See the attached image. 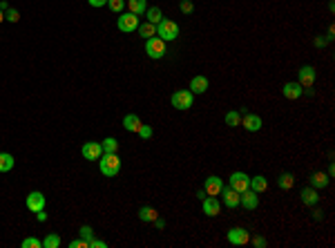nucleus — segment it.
<instances>
[{
  "label": "nucleus",
  "instance_id": "nucleus-1",
  "mask_svg": "<svg viewBox=\"0 0 335 248\" xmlns=\"http://www.w3.org/2000/svg\"><path fill=\"white\" fill-rule=\"evenodd\" d=\"M98 170L103 177H117L121 172V159L117 152H103L98 159Z\"/></svg>",
  "mask_w": 335,
  "mask_h": 248
},
{
  "label": "nucleus",
  "instance_id": "nucleus-2",
  "mask_svg": "<svg viewBox=\"0 0 335 248\" xmlns=\"http://www.w3.org/2000/svg\"><path fill=\"white\" fill-rule=\"evenodd\" d=\"M156 36H159L161 40H165V43H170V40L179 38V25L170 18H163L156 25Z\"/></svg>",
  "mask_w": 335,
  "mask_h": 248
},
{
  "label": "nucleus",
  "instance_id": "nucleus-3",
  "mask_svg": "<svg viewBox=\"0 0 335 248\" xmlns=\"http://www.w3.org/2000/svg\"><path fill=\"white\" fill-rule=\"evenodd\" d=\"M172 107H177V110H181V112H185V110H190L194 103V94L190 92V90H179V92L172 94L170 98Z\"/></svg>",
  "mask_w": 335,
  "mask_h": 248
},
{
  "label": "nucleus",
  "instance_id": "nucleus-4",
  "mask_svg": "<svg viewBox=\"0 0 335 248\" xmlns=\"http://www.w3.org/2000/svg\"><path fill=\"white\" fill-rule=\"evenodd\" d=\"M139 16L136 14H130V11H125V14H119V18H117V27H119V31H123V34H130V31H136V27H139Z\"/></svg>",
  "mask_w": 335,
  "mask_h": 248
},
{
  "label": "nucleus",
  "instance_id": "nucleus-5",
  "mask_svg": "<svg viewBox=\"0 0 335 248\" xmlns=\"http://www.w3.org/2000/svg\"><path fill=\"white\" fill-rule=\"evenodd\" d=\"M146 54L150 59L159 61L165 56V40H161L159 36H152V38L146 40Z\"/></svg>",
  "mask_w": 335,
  "mask_h": 248
},
{
  "label": "nucleus",
  "instance_id": "nucleus-6",
  "mask_svg": "<svg viewBox=\"0 0 335 248\" xmlns=\"http://www.w3.org/2000/svg\"><path fill=\"white\" fill-rule=\"evenodd\" d=\"M228 186L233 190H237L239 195H242L244 190L250 188V177H248L246 172H233V175L228 177Z\"/></svg>",
  "mask_w": 335,
  "mask_h": 248
},
{
  "label": "nucleus",
  "instance_id": "nucleus-7",
  "mask_svg": "<svg viewBox=\"0 0 335 248\" xmlns=\"http://www.w3.org/2000/svg\"><path fill=\"white\" fill-rule=\"evenodd\" d=\"M81 155L83 159H88V161H98L103 155V146L98 141H88V143H83Z\"/></svg>",
  "mask_w": 335,
  "mask_h": 248
},
{
  "label": "nucleus",
  "instance_id": "nucleus-8",
  "mask_svg": "<svg viewBox=\"0 0 335 248\" xmlns=\"http://www.w3.org/2000/svg\"><path fill=\"white\" fill-rule=\"evenodd\" d=\"M219 197H221L223 206H226V208H230V210L239 206V192H237V190H233L230 186H223L221 192H219Z\"/></svg>",
  "mask_w": 335,
  "mask_h": 248
},
{
  "label": "nucleus",
  "instance_id": "nucleus-9",
  "mask_svg": "<svg viewBox=\"0 0 335 248\" xmlns=\"http://www.w3.org/2000/svg\"><path fill=\"white\" fill-rule=\"evenodd\" d=\"M228 242L233 244V246H246L248 242H250V233H248L246 228H230L228 230Z\"/></svg>",
  "mask_w": 335,
  "mask_h": 248
},
{
  "label": "nucleus",
  "instance_id": "nucleus-10",
  "mask_svg": "<svg viewBox=\"0 0 335 248\" xmlns=\"http://www.w3.org/2000/svg\"><path fill=\"white\" fill-rule=\"evenodd\" d=\"M25 206H27V210H30V213H38V210L45 208V195H43V192H38V190H34V192H30V195H27Z\"/></svg>",
  "mask_w": 335,
  "mask_h": 248
},
{
  "label": "nucleus",
  "instance_id": "nucleus-11",
  "mask_svg": "<svg viewBox=\"0 0 335 248\" xmlns=\"http://www.w3.org/2000/svg\"><path fill=\"white\" fill-rule=\"evenodd\" d=\"M315 78H317V72H315L313 65H302L300 67V81H297L302 88H313Z\"/></svg>",
  "mask_w": 335,
  "mask_h": 248
},
{
  "label": "nucleus",
  "instance_id": "nucleus-12",
  "mask_svg": "<svg viewBox=\"0 0 335 248\" xmlns=\"http://www.w3.org/2000/svg\"><path fill=\"white\" fill-rule=\"evenodd\" d=\"M242 125L246 127L248 132H259L264 125L262 117L259 114H250V112H242Z\"/></svg>",
  "mask_w": 335,
  "mask_h": 248
},
{
  "label": "nucleus",
  "instance_id": "nucleus-13",
  "mask_svg": "<svg viewBox=\"0 0 335 248\" xmlns=\"http://www.w3.org/2000/svg\"><path fill=\"white\" fill-rule=\"evenodd\" d=\"M221 188H223V179L221 177H217V175H210L208 179L204 181V192L206 195H210V197H219Z\"/></svg>",
  "mask_w": 335,
  "mask_h": 248
},
{
  "label": "nucleus",
  "instance_id": "nucleus-14",
  "mask_svg": "<svg viewBox=\"0 0 335 248\" xmlns=\"http://www.w3.org/2000/svg\"><path fill=\"white\" fill-rule=\"evenodd\" d=\"M201 210H204L206 217H217L219 210H221V204H219L217 197H210L206 195L204 199H201Z\"/></svg>",
  "mask_w": 335,
  "mask_h": 248
},
{
  "label": "nucleus",
  "instance_id": "nucleus-15",
  "mask_svg": "<svg viewBox=\"0 0 335 248\" xmlns=\"http://www.w3.org/2000/svg\"><path fill=\"white\" fill-rule=\"evenodd\" d=\"M239 206H244L246 210H255L259 206V195L255 192V190H244L242 195H239Z\"/></svg>",
  "mask_w": 335,
  "mask_h": 248
},
{
  "label": "nucleus",
  "instance_id": "nucleus-16",
  "mask_svg": "<svg viewBox=\"0 0 335 248\" xmlns=\"http://www.w3.org/2000/svg\"><path fill=\"white\" fill-rule=\"evenodd\" d=\"M282 94H284V98H288V101H297V98L304 94V88H302L300 83H286L282 88Z\"/></svg>",
  "mask_w": 335,
  "mask_h": 248
},
{
  "label": "nucleus",
  "instance_id": "nucleus-17",
  "mask_svg": "<svg viewBox=\"0 0 335 248\" xmlns=\"http://www.w3.org/2000/svg\"><path fill=\"white\" fill-rule=\"evenodd\" d=\"M208 88H210V83H208V78L206 76H192L190 78V92L192 94H206L208 92Z\"/></svg>",
  "mask_w": 335,
  "mask_h": 248
},
{
  "label": "nucleus",
  "instance_id": "nucleus-18",
  "mask_svg": "<svg viewBox=\"0 0 335 248\" xmlns=\"http://www.w3.org/2000/svg\"><path fill=\"white\" fill-rule=\"evenodd\" d=\"M300 199H302V204H304V206H311V208L320 204V195H317V190L311 188V186L302 190V192H300Z\"/></svg>",
  "mask_w": 335,
  "mask_h": 248
},
{
  "label": "nucleus",
  "instance_id": "nucleus-19",
  "mask_svg": "<svg viewBox=\"0 0 335 248\" xmlns=\"http://www.w3.org/2000/svg\"><path fill=\"white\" fill-rule=\"evenodd\" d=\"M125 5H127L130 14L141 16V14H146V9H148V0H125Z\"/></svg>",
  "mask_w": 335,
  "mask_h": 248
},
{
  "label": "nucleus",
  "instance_id": "nucleus-20",
  "mask_svg": "<svg viewBox=\"0 0 335 248\" xmlns=\"http://www.w3.org/2000/svg\"><path fill=\"white\" fill-rule=\"evenodd\" d=\"M266 188H268V179L264 175L250 177V190H255L257 195H262V192H266Z\"/></svg>",
  "mask_w": 335,
  "mask_h": 248
},
{
  "label": "nucleus",
  "instance_id": "nucleus-21",
  "mask_svg": "<svg viewBox=\"0 0 335 248\" xmlns=\"http://www.w3.org/2000/svg\"><path fill=\"white\" fill-rule=\"evenodd\" d=\"M331 184L329 175H324V172H313L311 175V188L320 190V188H326V186Z\"/></svg>",
  "mask_w": 335,
  "mask_h": 248
},
{
  "label": "nucleus",
  "instance_id": "nucleus-22",
  "mask_svg": "<svg viewBox=\"0 0 335 248\" xmlns=\"http://www.w3.org/2000/svg\"><path fill=\"white\" fill-rule=\"evenodd\" d=\"M156 217H159V213H156L152 206H141V208H139V219L146 221V224H152Z\"/></svg>",
  "mask_w": 335,
  "mask_h": 248
},
{
  "label": "nucleus",
  "instance_id": "nucleus-23",
  "mask_svg": "<svg viewBox=\"0 0 335 248\" xmlns=\"http://www.w3.org/2000/svg\"><path fill=\"white\" fill-rule=\"evenodd\" d=\"M136 31H139V36H141V38H152V36H156V25H152V23H143V25H139V27H136Z\"/></svg>",
  "mask_w": 335,
  "mask_h": 248
},
{
  "label": "nucleus",
  "instance_id": "nucleus-24",
  "mask_svg": "<svg viewBox=\"0 0 335 248\" xmlns=\"http://www.w3.org/2000/svg\"><path fill=\"white\" fill-rule=\"evenodd\" d=\"M139 125H141V119L136 117V114H125V117H123V127H125L127 132H136Z\"/></svg>",
  "mask_w": 335,
  "mask_h": 248
},
{
  "label": "nucleus",
  "instance_id": "nucleus-25",
  "mask_svg": "<svg viewBox=\"0 0 335 248\" xmlns=\"http://www.w3.org/2000/svg\"><path fill=\"white\" fill-rule=\"evenodd\" d=\"M146 20L152 25H159L163 20V14H161V7H148L146 9Z\"/></svg>",
  "mask_w": 335,
  "mask_h": 248
},
{
  "label": "nucleus",
  "instance_id": "nucleus-26",
  "mask_svg": "<svg viewBox=\"0 0 335 248\" xmlns=\"http://www.w3.org/2000/svg\"><path fill=\"white\" fill-rule=\"evenodd\" d=\"M14 156L9 155V152H0V172H9L14 170Z\"/></svg>",
  "mask_w": 335,
  "mask_h": 248
},
{
  "label": "nucleus",
  "instance_id": "nucleus-27",
  "mask_svg": "<svg viewBox=\"0 0 335 248\" xmlns=\"http://www.w3.org/2000/svg\"><path fill=\"white\" fill-rule=\"evenodd\" d=\"M277 186H279L282 190H291L293 186H295V177H293L291 172H282L279 179H277Z\"/></svg>",
  "mask_w": 335,
  "mask_h": 248
},
{
  "label": "nucleus",
  "instance_id": "nucleus-28",
  "mask_svg": "<svg viewBox=\"0 0 335 248\" xmlns=\"http://www.w3.org/2000/svg\"><path fill=\"white\" fill-rule=\"evenodd\" d=\"M226 125L228 127H237V125H242V112H237V110H230L228 114H226Z\"/></svg>",
  "mask_w": 335,
  "mask_h": 248
},
{
  "label": "nucleus",
  "instance_id": "nucleus-29",
  "mask_svg": "<svg viewBox=\"0 0 335 248\" xmlns=\"http://www.w3.org/2000/svg\"><path fill=\"white\" fill-rule=\"evenodd\" d=\"M101 146H103V152H117V150H119V141L114 139V136H107V139H103Z\"/></svg>",
  "mask_w": 335,
  "mask_h": 248
},
{
  "label": "nucleus",
  "instance_id": "nucleus-30",
  "mask_svg": "<svg viewBox=\"0 0 335 248\" xmlns=\"http://www.w3.org/2000/svg\"><path fill=\"white\" fill-rule=\"evenodd\" d=\"M59 246H61V237L56 233H49L43 239V248H59Z\"/></svg>",
  "mask_w": 335,
  "mask_h": 248
},
{
  "label": "nucleus",
  "instance_id": "nucleus-31",
  "mask_svg": "<svg viewBox=\"0 0 335 248\" xmlns=\"http://www.w3.org/2000/svg\"><path fill=\"white\" fill-rule=\"evenodd\" d=\"M78 237L81 239H85V242H92L94 239V230H92V226H81V228H78Z\"/></svg>",
  "mask_w": 335,
  "mask_h": 248
},
{
  "label": "nucleus",
  "instance_id": "nucleus-32",
  "mask_svg": "<svg viewBox=\"0 0 335 248\" xmlns=\"http://www.w3.org/2000/svg\"><path fill=\"white\" fill-rule=\"evenodd\" d=\"M107 7H110L114 14H121L125 9V0H107Z\"/></svg>",
  "mask_w": 335,
  "mask_h": 248
},
{
  "label": "nucleus",
  "instance_id": "nucleus-33",
  "mask_svg": "<svg viewBox=\"0 0 335 248\" xmlns=\"http://www.w3.org/2000/svg\"><path fill=\"white\" fill-rule=\"evenodd\" d=\"M20 246H23V248H43V242H40V239H36V237H25Z\"/></svg>",
  "mask_w": 335,
  "mask_h": 248
},
{
  "label": "nucleus",
  "instance_id": "nucleus-34",
  "mask_svg": "<svg viewBox=\"0 0 335 248\" xmlns=\"http://www.w3.org/2000/svg\"><path fill=\"white\" fill-rule=\"evenodd\" d=\"M136 134L141 136V139H152V134H154V130H152V125H139V130H136Z\"/></svg>",
  "mask_w": 335,
  "mask_h": 248
},
{
  "label": "nucleus",
  "instance_id": "nucleus-35",
  "mask_svg": "<svg viewBox=\"0 0 335 248\" xmlns=\"http://www.w3.org/2000/svg\"><path fill=\"white\" fill-rule=\"evenodd\" d=\"M5 20H9V23H18V20H20L18 9H11V7H9V9L5 11Z\"/></svg>",
  "mask_w": 335,
  "mask_h": 248
},
{
  "label": "nucleus",
  "instance_id": "nucleus-36",
  "mask_svg": "<svg viewBox=\"0 0 335 248\" xmlns=\"http://www.w3.org/2000/svg\"><path fill=\"white\" fill-rule=\"evenodd\" d=\"M67 246H69V248H90V244L85 242V239L78 237V239H72V242H69Z\"/></svg>",
  "mask_w": 335,
  "mask_h": 248
},
{
  "label": "nucleus",
  "instance_id": "nucleus-37",
  "mask_svg": "<svg viewBox=\"0 0 335 248\" xmlns=\"http://www.w3.org/2000/svg\"><path fill=\"white\" fill-rule=\"evenodd\" d=\"M250 242H253V246H257V248H266V246H268V242L262 237V235H255V237H250Z\"/></svg>",
  "mask_w": 335,
  "mask_h": 248
},
{
  "label": "nucleus",
  "instance_id": "nucleus-38",
  "mask_svg": "<svg viewBox=\"0 0 335 248\" xmlns=\"http://www.w3.org/2000/svg\"><path fill=\"white\" fill-rule=\"evenodd\" d=\"M192 9H194V5L190 0H181V11H183V14H192Z\"/></svg>",
  "mask_w": 335,
  "mask_h": 248
},
{
  "label": "nucleus",
  "instance_id": "nucleus-39",
  "mask_svg": "<svg viewBox=\"0 0 335 248\" xmlns=\"http://www.w3.org/2000/svg\"><path fill=\"white\" fill-rule=\"evenodd\" d=\"M107 246V242H103V239H92L90 242V248H105Z\"/></svg>",
  "mask_w": 335,
  "mask_h": 248
},
{
  "label": "nucleus",
  "instance_id": "nucleus-40",
  "mask_svg": "<svg viewBox=\"0 0 335 248\" xmlns=\"http://www.w3.org/2000/svg\"><path fill=\"white\" fill-rule=\"evenodd\" d=\"M90 7H94V9H98V7H105L107 5V0H88Z\"/></svg>",
  "mask_w": 335,
  "mask_h": 248
},
{
  "label": "nucleus",
  "instance_id": "nucleus-41",
  "mask_svg": "<svg viewBox=\"0 0 335 248\" xmlns=\"http://www.w3.org/2000/svg\"><path fill=\"white\" fill-rule=\"evenodd\" d=\"M311 215H313V219H315V221H320V219H324V210H320V208H315Z\"/></svg>",
  "mask_w": 335,
  "mask_h": 248
},
{
  "label": "nucleus",
  "instance_id": "nucleus-42",
  "mask_svg": "<svg viewBox=\"0 0 335 248\" xmlns=\"http://www.w3.org/2000/svg\"><path fill=\"white\" fill-rule=\"evenodd\" d=\"M34 215H36V219H38L40 224H43V221H47V213H45V208L38 210V213H34Z\"/></svg>",
  "mask_w": 335,
  "mask_h": 248
},
{
  "label": "nucleus",
  "instance_id": "nucleus-43",
  "mask_svg": "<svg viewBox=\"0 0 335 248\" xmlns=\"http://www.w3.org/2000/svg\"><path fill=\"white\" fill-rule=\"evenodd\" d=\"M152 224H154L156 228H163V226H165V221H163V219H159V217H156L154 221H152Z\"/></svg>",
  "mask_w": 335,
  "mask_h": 248
},
{
  "label": "nucleus",
  "instance_id": "nucleus-44",
  "mask_svg": "<svg viewBox=\"0 0 335 248\" xmlns=\"http://www.w3.org/2000/svg\"><path fill=\"white\" fill-rule=\"evenodd\" d=\"M324 45H326V38H322V36L315 38V47H324Z\"/></svg>",
  "mask_w": 335,
  "mask_h": 248
},
{
  "label": "nucleus",
  "instance_id": "nucleus-45",
  "mask_svg": "<svg viewBox=\"0 0 335 248\" xmlns=\"http://www.w3.org/2000/svg\"><path fill=\"white\" fill-rule=\"evenodd\" d=\"M333 34H335V27L331 25V27H329V36H326V40H333Z\"/></svg>",
  "mask_w": 335,
  "mask_h": 248
},
{
  "label": "nucleus",
  "instance_id": "nucleus-46",
  "mask_svg": "<svg viewBox=\"0 0 335 248\" xmlns=\"http://www.w3.org/2000/svg\"><path fill=\"white\" fill-rule=\"evenodd\" d=\"M0 9H2V11H7V9H9V5H7L5 0H0Z\"/></svg>",
  "mask_w": 335,
  "mask_h": 248
},
{
  "label": "nucleus",
  "instance_id": "nucleus-47",
  "mask_svg": "<svg viewBox=\"0 0 335 248\" xmlns=\"http://www.w3.org/2000/svg\"><path fill=\"white\" fill-rule=\"evenodd\" d=\"M2 20H5V11L0 9V23H2Z\"/></svg>",
  "mask_w": 335,
  "mask_h": 248
}]
</instances>
